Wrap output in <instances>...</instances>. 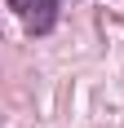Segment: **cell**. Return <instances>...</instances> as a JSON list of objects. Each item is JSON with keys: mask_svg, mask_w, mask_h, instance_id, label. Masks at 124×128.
I'll list each match as a JSON object with an SVG mask.
<instances>
[{"mask_svg": "<svg viewBox=\"0 0 124 128\" xmlns=\"http://www.w3.org/2000/svg\"><path fill=\"white\" fill-rule=\"evenodd\" d=\"M53 26H58V0H31L27 31H31V36H49Z\"/></svg>", "mask_w": 124, "mask_h": 128, "instance_id": "obj_1", "label": "cell"}, {"mask_svg": "<svg viewBox=\"0 0 124 128\" xmlns=\"http://www.w3.org/2000/svg\"><path fill=\"white\" fill-rule=\"evenodd\" d=\"M5 4H9L13 13H22V18H27V13H31V0H5Z\"/></svg>", "mask_w": 124, "mask_h": 128, "instance_id": "obj_2", "label": "cell"}]
</instances>
